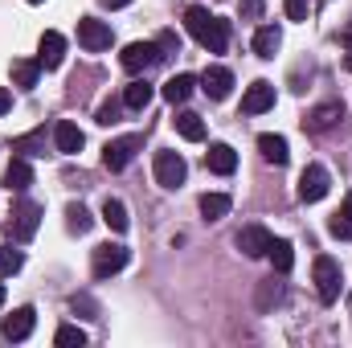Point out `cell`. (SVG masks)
Returning a JSON list of instances; mask_svg holds the SVG:
<instances>
[{
  "label": "cell",
  "instance_id": "cell-1",
  "mask_svg": "<svg viewBox=\"0 0 352 348\" xmlns=\"http://www.w3.org/2000/svg\"><path fill=\"white\" fill-rule=\"evenodd\" d=\"M184 29H188L209 54H226V45H230V21L213 17L209 8H188V12H184Z\"/></svg>",
  "mask_w": 352,
  "mask_h": 348
},
{
  "label": "cell",
  "instance_id": "cell-2",
  "mask_svg": "<svg viewBox=\"0 0 352 348\" xmlns=\"http://www.w3.org/2000/svg\"><path fill=\"white\" fill-rule=\"evenodd\" d=\"M311 279H316V291H320V303H336L340 299V287H344V270L340 262L320 254L316 266H311Z\"/></svg>",
  "mask_w": 352,
  "mask_h": 348
},
{
  "label": "cell",
  "instance_id": "cell-3",
  "mask_svg": "<svg viewBox=\"0 0 352 348\" xmlns=\"http://www.w3.org/2000/svg\"><path fill=\"white\" fill-rule=\"evenodd\" d=\"M119 62H123L127 74H144V70H152V66L164 62V50H160V41H131L119 54Z\"/></svg>",
  "mask_w": 352,
  "mask_h": 348
},
{
  "label": "cell",
  "instance_id": "cell-4",
  "mask_svg": "<svg viewBox=\"0 0 352 348\" xmlns=\"http://www.w3.org/2000/svg\"><path fill=\"white\" fill-rule=\"evenodd\" d=\"M127 259H131V250L123 242H102V246H94L90 270H94V279H111V274H119L127 266Z\"/></svg>",
  "mask_w": 352,
  "mask_h": 348
},
{
  "label": "cell",
  "instance_id": "cell-5",
  "mask_svg": "<svg viewBox=\"0 0 352 348\" xmlns=\"http://www.w3.org/2000/svg\"><path fill=\"white\" fill-rule=\"evenodd\" d=\"M37 226H41V205H33V201H16V209H12V217H8V238H16V242H33Z\"/></svg>",
  "mask_w": 352,
  "mask_h": 348
},
{
  "label": "cell",
  "instance_id": "cell-6",
  "mask_svg": "<svg viewBox=\"0 0 352 348\" xmlns=\"http://www.w3.org/2000/svg\"><path fill=\"white\" fill-rule=\"evenodd\" d=\"M140 148H144V135H119V140H111V144L102 148V164H107L111 173H123V168L135 160Z\"/></svg>",
  "mask_w": 352,
  "mask_h": 348
},
{
  "label": "cell",
  "instance_id": "cell-7",
  "mask_svg": "<svg viewBox=\"0 0 352 348\" xmlns=\"http://www.w3.org/2000/svg\"><path fill=\"white\" fill-rule=\"evenodd\" d=\"M328 188H332V176H328L324 164H307V168H303V176H299V201L316 205V201L328 197Z\"/></svg>",
  "mask_w": 352,
  "mask_h": 348
},
{
  "label": "cell",
  "instance_id": "cell-8",
  "mask_svg": "<svg viewBox=\"0 0 352 348\" xmlns=\"http://www.w3.org/2000/svg\"><path fill=\"white\" fill-rule=\"evenodd\" d=\"M78 41H82V50L98 54V50H111L115 33H111L107 21H98V17H82V21H78Z\"/></svg>",
  "mask_w": 352,
  "mask_h": 348
},
{
  "label": "cell",
  "instance_id": "cell-9",
  "mask_svg": "<svg viewBox=\"0 0 352 348\" xmlns=\"http://www.w3.org/2000/svg\"><path fill=\"white\" fill-rule=\"evenodd\" d=\"M156 180L164 184V188H176V184H184V176H188V164H184V156L180 152H156Z\"/></svg>",
  "mask_w": 352,
  "mask_h": 348
},
{
  "label": "cell",
  "instance_id": "cell-10",
  "mask_svg": "<svg viewBox=\"0 0 352 348\" xmlns=\"http://www.w3.org/2000/svg\"><path fill=\"white\" fill-rule=\"evenodd\" d=\"M33 324H37V312L33 307H16L12 316H4V324H0V340H29L33 336Z\"/></svg>",
  "mask_w": 352,
  "mask_h": 348
},
{
  "label": "cell",
  "instance_id": "cell-11",
  "mask_svg": "<svg viewBox=\"0 0 352 348\" xmlns=\"http://www.w3.org/2000/svg\"><path fill=\"white\" fill-rule=\"evenodd\" d=\"M37 62H41V70H58V66L66 62V37H62L58 29L41 33V45H37Z\"/></svg>",
  "mask_w": 352,
  "mask_h": 348
},
{
  "label": "cell",
  "instance_id": "cell-12",
  "mask_svg": "<svg viewBox=\"0 0 352 348\" xmlns=\"http://www.w3.org/2000/svg\"><path fill=\"white\" fill-rule=\"evenodd\" d=\"M270 230L266 226H242V234H238V250L246 254V259H266V250H270Z\"/></svg>",
  "mask_w": 352,
  "mask_h": 348
},
{
  "label": "cell",
  "instance_id": "cell-13",
  "mask_svg": "<svg viewBox=\"0 0 352 348\" xmlns=\"http://www.w3.org/2000/svg\"><path fill=\"white\" fill-rule=\"evenodd\" d=\"M201 90H205L213 102H221V98H230V90H234V74H230L226 66H205V74H201Z\"/></svg>",
  "mask_w": 352,
  "mask_h": 348
},
{
  "label": "cell",
  "instance_id": "cell-14",
  "mask_svg": "<svg viewBox=\"0 0 352 348\" xmlns=\"http://www.w3.org/2000/svg\"><path fill=\"white\" fill-rule=\"evenodd\" d=\"M54 144H58V152H62V156H78V152H82V144H87V135H82V127H78V123L62 119V123L54 127Z\"/></svg>",
  "mask_w": 352,
  "mask_h": 348
},
{
  "label": "cell",
  "instance_id": "cell-15",
  "mask_svg": "<svg viewBox=\"0 0 352 348\" xmlns=\"http://www.w3.org/2000/svg\"><path fill=\"white\" fill-rule=\"evenodd\" d=\"M270 107H274V87L263 83V78L242 94V111H246V115H263V111H270Z\"/></svg>",
  "mask_w": 352,
  "mask_h": 348
},
{
  "label": "cell",
  "instance_id": "cell-16",
  "mask_svg": "<svg viewBox=\"0 0 352 348\" xmlns=\"http://www.w3.org/2000/svg\"><path fill=\"white\" fill-rule=\"evenodd\" d=\"M205 164H209V173L230 176L234 168H238V152H234L230 144H209V152H205Z\"/></svg>",
  "mask_w": 352,
  "mask_h": 348
},
{
  "label": "cell",
  "instance_id": "cell-17",
  "mask_svg": "<svg viewBox=\"0 0 352 348\" xmlns=\"http://www.w3.org/2000/svg\"><path fill=\"white\" fill-rule=\"evenodd\" d=\"M336 119H344V107H340V102H324V107H316V111L303 119V127H307L311 135H320V131H328Z\"/></svg>",
  "mask_w": 352,
  "mask_h": 348
},
{
  "label": "cell",
  "instance_id": "cell-18",
  "mask_svg": "<svg viewBox=\"0 0 352 348\" xmlns=\"http://www.w3.org/2000/svg\"><path fill=\"white\" fill-rule=\"evenodd\" d=\"M29 184H33V168H29L25 156H16V160L4 168V188H8V193H25Z\"/></svg>",
  "mask_w": 352,
  "mask_h": 348
},
{
  "label": "cell",
  "instance_id": "cell-19",
  "mask_svg": "<svg viewBox=\"0 0 352 348\" xmlns=\"http://www.w3.org/2000/svg\"><path fill=\"white\" fill-rule=\"evenodd\" d=\"M230 209H234L230 193H205V197H201V217H205V221H221Z\"/></svg>",
  "mask_w": 352,
  "mask_h": 348
},
{
  "label": "cell",
  "instance_id": "cell-20",
  "mask_svg": "<svg viewBox=\"0 0 352 348\" xmlns=\"http://www.w3.org/2000/svg\"><path fill=\"white\" fill-rule=\"evenodd\" d=\"M102 221H107L115 234H127V226H131V217H127V205H123L119 197H107V201H102Z\"/></svg>",
  "mask_w": 352,
  "mask_h": 348
},
{
  "label": "cell",
  "instance_id": "cell-21",
  "mask_svg": "<svg viewBox=\"0 0 352 348\" xmlns=\"http://www.w3.org/2000/svg\"><path fill=\"white\" fill-rule=\"evenodd\" d=\"M258 152H263V160L278 164V168L291 160V152H287V140H283V135H270V131H266V135H258Z\"/></svg>",
  "mask_w": 352,
  "mask_h": 348
},
{
  "label": "cell",
  "instance_id": "cell-22",
  "mask_svg": "<svg viewBox=\"0 0 352 348\" xmlns=\"http://www.w3.org/2000/svg\"><path fill=\"white\" fill-rule=\"evenodd\" d=\"M328 234H332V238H340V242H352V193L344 197V205L332 213V221H328Z\"/></svg>",
  "mask_w": 352,
  "mask_h": 348
},
{
  "label": "cell",
  "instance_id": "cell-23",
  "mask_svg": "<svg viewBox=\"0 0 352 348\" xmlns=\"http://www.w3.org/2000/svg\"><path fill=\"white\" fill-rule=\"evenodd\" d=\"M266 259L274 262V270H278V274H291V266H295V246H291V242H283V238H274V242H270V250H266Z\"/></svg>",
  "mask_w": 352,
  "mask_h": 348
},
{
  "label": "cell",
  "instance_id": "cell-24",
  "mask_svg": "<svg viewBox=\"0 0 352 348\" xmlns=\"http://www.w3.org/2000/svg\"><path fill=\"white\" fill-rule=\"evenodd\" d=\"M283 45V33H278V25H263L258 33H254V54L258 58H274V50Z\"/></svg>",
  "mask_w": 352,
  "mask_h": 348
},
{
  "label": "cell",
  "instance_id": "cell-25",
  "mask_svg": "<svg viewBox=\"0 0 352 348\" xmlns=\"http://www.w3.org/2000/svg\"><path fill=\"white\" fill-rule=\"evenodd\" d=\"M192 90H197V78H192V74H176V78L164 83V98L176 107V102H188V94H192Z\"/></svg>",
  "mask_w": 352,
  "mask_h": 348
},
{
  "label": "cell",
  "instance_id": "cell-26",
  "mask_svg": "<svg viewBox=\"0 0 352 348\" xmlns=\"http://www.w3.org/2000/svg\"><path fill=\"white\" fill-rule=\"evenodd\" d=\"M37 78H41V62H25V58L12 62V83H16L21 90H33Z\"/></svg>",
  "mask_w": 352,
  "mask_h": 348
},
{
  "label": "cell",
  "instance_id": "cell-27",
  "mask_svg": "<svg viewBox=\"0 0 352 348\" xmlns=\"http://www.w3.org/2000/svg\"><path fill=\"white\" fill-rule=\"evenodd\" d=\"M176 131H180V140H188V144L205 140V123H201V115H192V111H180V115H176Z\"/></svg>",
  "mask_w": 352,
  "mask_h": 348
},
{
  "label": "cell",
  "instance_id": "cell-28",
  "mask_svg": "<svg viewBox=\"0 0 352 348\" xmlns=\"http://www.w3.org/2000/svg\"><path fill=\"white\" fill-rule=\"evenodd\" d=\"M148 102H152V87H148L144 78H135L131 87L123 90V107H127V111H144Z\"/></svg>",
  "mask_w": 352,
  "mask_h": 348
},
{
  "label": "cell",
  "instance_id": "cell-29",
  "mask_svg": "<svg viewBox=\"0 0 352 348\" xmlns=\"http://www.w3.org/2000/svg\"><path fill=\"white\" fill-rule=\"evenodd\" d=\"M94 226V217L87 213V205H66V230L70 234H87Z\"/></svg>",
  "mask_w": 352,
  "mask_h": 348
},
{
  "label": "cell",
  "instance_id": "cell-30",
  "mask_svg": "<svg viewBox=\"0 0 352 348\" xmlns=\"http://www.w3.org/2000/svg\"><path fill=\"white\" fill-rule=\"evenodd\" d=\"M54 345L58 348H82L87 345V332H82L78 324H62V328L54 332Z\"/></svg>",
  "mask_w": 352,
  "mask_h": 348
},
{
  "label": "cell",
  "instance_id": "cell-31",
  "mask_svg": "<svg viewBox=\"0 0 352 348\" xmlns=\"http://www.w3.org/2000/svg\"><path fill=\"white\" fill-rule=\"evenodd\" d=\"M21 266H25V254H21V250H12V246L0 250V274H16Z\"/></svg>",
  "mask_w": 352,
  "mask_h": 348
},
{
  "label": "cell",
  "instance_id": "cell-32",
  "mask_svg": "<svg viewBox=\"0 0 352 348\" xmlns=\"http://www.w3.org/2000/svg\"><path fill=\"white\" fill-rule=\"evenodd\" d=\"M278 295H283V287H278L274 279H266L263 287H258V307H270V303H278Z\"/></svg>",
  "mask_w": 352,
  "mask_h": 348
},
{
  "label": "cell",
  "instance_id": "cell-33",
  "mask_svg": "<svg viewBox=\"0 0 352 348\" xmlns=\"http://www.w3.org/2000/svg\"><path fill=\"white\" fill-rule=\"evenodd\" d=\"M41 140H45V131H33V135H21L12 148H16V152H25V156H33V148H37Z\"/></svg>",
  "mask_w": 352,
  "mask_h": 348
},
{
  "label": "cell",
  "instance_id": "cell-34",
  "mask_svg": "<svg viewBox=\"0 0 352 348\" xmlns=\"http://www.w3.org/2000/svg\"><path fill=\"white\" fill-rule=\"evenodd\" d=\"M291 21H307V0H283Z\"/></svg>",
  "mask_w": 352,
  "mask_h": 348
},
{
  "label": "cell",
  "instance_id": "cell-35",
  "mask_svg": "<svg viewBox=\"0 0 352 348\" xmlns=\"http://www.w3.org/2000/svg\"><path fill=\"white\" fill-rule=\"evenodd\" d=\"M98 123H107V127L119 123V107H115V102H102V107H98Z\"/></svg>",
  "mask_w": 352,
  "mask_h": 348
},
{
  "label": "cell",
  "instance_id": "cell-36",
  "mask_svg": "<svg viewBox=\"0 0 352 348\" xmlns=\"http://www.w3.org/2000/svg\"><path fill=\"white\" fill-rule=\"evenodd\" d=\"M344 66L352 70V33H344Z\"/></svg>",
  "mask_w": 352,
  "mask_h": 348
},
{
  "label": "cell",
  "instance_id": "cell-37",
  "mask_svg": "<svg viewBox=\"0 0 352 348\" xmlns=\"http://www.w3.org/2000/svg\"><path fill=\"white\" fill-rule=\"evenodd\" d=\"M8 107H12V94H8V90L0 87V115H4V111H8Z\"/></svg>",
  "mask_w": 352,
  "mask_h": 348
},
{
  "label": "cell",
  "instance_id": "cell-38",
  "mask_svg": "<svg viewBox=\"0 0 352 348\" xmlns=\"http://www.w3.org/2000/svg\"><path fill=\"white\" fill-rule=\"evenodd\" d=\"M98 4H102V8H127L131 0H98Z\"/></svg>",
  "mask_w": 352,
  "mask_h": 348
},
{
  "label": "cell",
  "instance_id": "cell-39",
  "mask_svg": "<svg viewBox=\"0 0 352 348\" xmlns=\"http://www.w3.org/2000/svg\"><path fill=\"white\" fill-rule=\"evenodd\" d=\"M0 307H4V283H0Z\"/></svg>",
  "mask_w": 352,
  "mask_h": 348
},
{
  "label": "cell",
  "instance_id": "cell-40",
  "mask_svg": "<svg viewBox=\"0 0 352 348\" xmlns=\"http://www.w3.org/2000/svg\"><path fill=\"white\" fill-rule=\"evenodd\" d=\"M349 316H352V295H349Z\"/></svg>",
  "mask_w": 352,
  "mask_h": 348
},
{
  "label": "cell",
  "instance_id": "cell-41",
  "mask_svg": "<svg viewBox=\"0 0 352 348\" xmlns=\"http://www.w3.org/2000/svg\"><path fill=\"white\" fill-rule=\"evenodd\" d=\"M29 4H41V0H29Z\"/></svg>",
  "mask_w": 352,
  "mask_h": 348
}]
</instances>
